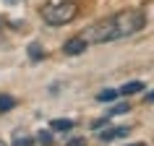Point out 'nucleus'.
I'll use <instances>...</instances> for the list:
<instances>
[{
  "label": "nucleus",
  "instance_id": "nucleus-1",
  "mask_svg": "<svg viewBox=\"0 0 154 146\" xmlns=\"http://www.w3.org/2000/svg\"><path fill=\"white\" fill-rule=\"evenodd\" d=\"M146 26L144 11H120L110 18H102L97 24H91L81 34L89 44H105V42H118L125 37H133Z\"/></svg>",
  "mask_w": 154,
  "mask_h": 146
},
{
  "label": "nucleus",
  "instance_id": "nucleus-2",
  "mask_svg": "<svg viewBox=\"0 0 154 146\" xmlns=\"http://www.w3.org/2000/svg\"><path fill=\"white\" fill-rule=\"evenodd\" d=\"M79 13V5L71 3V0H65V3H55V5H45L42 8V18H45V24L50 26H65L71 24L73 18Z\"/></svg>",
  "mask_w": 154,
  "mask_h": 146
},
{
  "label": "nucleus",
  "instance_id": "nucleus-3",
  "mask_svg": "<svg viewBox=\"0 0 154 146\" xmlns=\"http://www.w3.org/2000/svg\"><path fill=\"white\" fill-rule=\"evenodd\" d=\"M86 47H89V42L84 39V37H76V39H68L63 44V52L65 55H81Z\"/></svg>",
  "mask_w": 154,
  "mask_h": 146
},
{
  "label": "nucleus",
  "instance_id": "nucleus-4",
  "mask_svg": "<svg viewBox=\"0 0 154 146\" xmlns=\"http://www.w3.org/2000/svg\"><path fill=\"white\" fill-rule=\"evenodd\" d=\"M131 133V128L128 125H120V128H107V130H102V141H112V138H123V136H128Z\"/></svg>",
  "mask_w": 154,
  "mask_h": 146
},
{
  "label": "nucleus",
  "instance_id": "nucleus-5",
  "mask_svg": "<svg viewBox=\"0 0 154 146\" xmlns=\"http://www.w3.org/2000/svg\"><path fill=\"white\" fill-rule=\"evenodd\" d=\"M120 97H131V94H138V91H144V84L141 81H128L125 86H120Z\"/></svg>",
  "mask_w": 154,
  "mask_h": 146
},
{
  "label": "nucleus",
  "instance_id": "nucleus-6",
  "mask_svg": "<svg viewBox=\"0 0 154 146\" xmlns=\"http://www.w3.org/2000/svg\"><path fill=\"white\" fill-rule=\"evenodd\" d=\"M118 97H120V91H118V89H105V91H99V94H97L99 102H115Z\"/></svg>",
  "mask_w": 154,
  "mask_h": 146
},
{
  "label": "nucleus",
  "instance_id": "nucleus-7",
  "mask_svg": "<svg viewBox=\"0 0 154 146\" xmlns=\"http://www.w3.org/2000/svg\"><path fill=\"white\" fill-rule=\"evenodd\" d=\"M73 125H76L73 120H52V123H50V128H52V130H71Z\"/></svg>",
  "mask_w": 154,
  "mask_h": 146
},
{
  "label": "nucleus",
  "instance_id": "nucleus-8",
  "mask_svg": "<svg viewBox=\"0 0 154 146\" xmlns=\"http://www.w3.org/2000/svg\"><path fill=\"white\" fill-rule=\"evenodd\" d=\"M13 105H16V99H13V97H8V94H0V112L11 110Z\"/></svg>",
  "mask_w": 154,
  "mask_h": 146
},
{
  "label": "nucleus",
  "instance_id": "nucleus-9",
  "mask_svg": "<svg viewBox=\"0 0 154 146\" xmlns=\"http://www.w3.org/2000/svg\"><path fill=\"white\" fill-rule=\"evenodd\" d=\"M110 120H112L110 115H105V117H99V120H94V123H91V130H102L105 125H110Z\"/></svg>",
  "mask_w": 154,
  "mask_h": 146
},
{
  "label": "nucleus",
  "instance_id": "nucleus-10",
  "mask_svg": "<svg viewBox=\"0 0 154 146\" xmlns=\"http://www.w3.org/2000/svg\"><path fill=\"white\" fill-rule=\"evenodd\" d=\"M131 110V105H125V102H123V105H115L112 110H110V117H115V115H123V112H128Z\"/></svg>",
  "mask_w": 154,
  "mask_h": 146
},
{
  "label": "nucleus",
  "instance_id": "nucleus-11",
  "mask_svg": "<svg viewBox=\"0 0 154 146\" xmlns=\"http://www.w3.org/2000/svg\"><path fill=\"white\" fill-rule=\"evenodd\" d=\"M29 55H32V60H42V47L39 44H29Z\"/></svg>",
  "mask_w": 154,
  "mask_h": 146
},
{
  "label": "nucleus",
  "instance_id": "nucleus-12",
  "mask_svg": "<svg viewBox=\"0 0 154 146\" xmlns=\"http://www.w3.org/2000/svg\"><path fill=\"white\" fill-rule=\"evenodd\" d=\"M37 141H39V144H50V141H52V136H50L47 130H42L39 136H37Z\"/></svg>",
  "mask_w": 154,
  "mask_h": 146
},
{
  "label": "nucleus",
  "instance_id": "nucleus-13",
  "mask_svg": "<svg viewBox=\"0 0 154 146\" xmlns=\"http://www.w3.org/2000/svg\"><path fill=\"white\" fill-rule=\"evenodd\" d=\"M146 102H149V105H154V91L149 94V97H146Z\"/></svg>",
  "mask_w": 154,
  "mask_h": 146
},
{
  "label": "nucleus",
  "instance_id": "nucleus-14",
  "mask_svg": "<svg viewBox=\"0 0 154 146\" xmlns=\"http://www.w3.org/2000/svg\"><path fill=\"white\" fill-rule=\"evenodd\" d=\"M5 3H11V5H16V3H21V0H5Z\"/></svg>",
  "mask_w": 154,
  "mask_h": 146
},
{
  "label": "nucleus",
  "instance_id": "nucleus-15",
  "mask_svg": "<svg viewBox=\"0 0 154 146\" xmlns=\"http://www.w3.org/2000/svg\"><path fill=\"white\" fill-rule=\"evenodd\" d=\"M128 146H144V144H128Z\"/></svg>",
  "mask_w": 154,
  "mask_h": 146
},
{
  "label": "nucleus",
  "instance_id": "nucleus-16",
  "mask_svg": "<svg viewBox=\"0 0 154 146\" xmlns=\"http://www.w3.org/2000/svg\"><path fill=\"white\" fill-rule=\"evenodd\" d=\"M0 26H3V21H0Z\"/></svg>",
  "mask_w": 154,
  "mask_h": 146
}]
</instances>
